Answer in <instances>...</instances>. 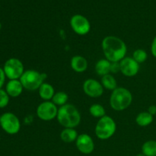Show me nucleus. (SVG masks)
I'll return each instance as SVG.
<instances>
[{
  "label": "nucleus",
  "instance_id": "1",
  "mask_svg": "<svg viewBox=\"0 0 156 156\" xmlns=\"http://www.w3.org/2000/svg\"><path fill=\"white\" fill-rule=\"evenodd\" d=\"M101 47L105 59L110 62H120L126 57L127 47L123 40L116 36H107L103 39Z\"/></svg>",
  "mask_w": 156,
  "mask_h": 156
},
{
  "label": "nucleus",
  "instance_id": "2",
  "mask_svg": "<svg viewBox=\"0 0 156 156\" xmlns=\"http://www.w3.org/2000/svg\"><path fill=\"white\" fill-rule=\"evenodd\" d=\"M56 119L58 123L65 128H74L81 122V114L77 108L71 104H66L58 109Z\"/></svg>",
  "mask_w": 156,
  "mask_h": 156
},
{
  "label": "nucleus",
  "instance_id": "3",
  "mask_svg": "<svg viewBox=\"0 0 156 156\" xmlns=\"http://www.w3.org/2000/svg\"><path fill=\"white\" fill-rule=\"evenodd\" d=\"M133 101L132 93L125 88H117L112 91L110 98V105L113 110L123 111L127 109Z\"/></svg>",
  "mask_w": 156,
  "mask_h": 156
},
{
  "label": "nucleus",
  "instance_id": "4",
  "mask_svg": "<svg viewBox=\"0 0 156 156\" xmlns=\"http://www.w3.org/2000/svg\"><path fill=\"white\" fill-rule=\"evenodd\" d=\"M117 129V124L112 117L105 115L99 119L95 126L96 136L101 140H106L114 135Z\"/></svg>",
  "mask_w": 156,
  "mask_h": 156
},
{
  "label": "nucleus",
  "instance_id": "5",
  "mask_svg": "<svg viewBox=\"0 0 156 156\" xmlns=\"http://www.w3.org/2000/svg\"><path fill=\"white\" fill-rule=\"evenodd\" d=\"M44 74H41L37 70L29 69L24 71L19 80L24 88L33 91L39 89L41 85L44 83Z\"/></svg>",
  "mask_w": 156,
  "mask_h": 156
},
{
  "label": "nucleus",
  "instance_id": "6",
  "mask_svg": "<svg viewBox=\"0 0 156 156\" xmlns=\"http://www.w3.org/2000/svg\"><path fill=\"white\" fill-rule=\"evenodd\" d=\"M3 70L5 76L9 80L20 79L24 73V65L20 59L17 58H10L5 62Z\"/></svg>",
  "mask_w": 156,
  "mask_h": 156
},
{
  "label": "nucleus",
  "instance_id": "7",
  "mask_svg": "<svg viewBox=\"0 0 156 156\" xmlns=\"http://www.w3.org/2000/svg\"><path fill=\"white\" fill-rule=\"evenodd\" d=\"M0 126L3 130L10 135H15L21 129V123L16 115L10 112L3 114L0 117Z\"/></svg>",
  "mask_w": 156,
  "mask_h": 156
},
{
  "label": "nucleus",
  "instance_id": "8",
  "mask_svg": "<svg viewBox=\"0 0 156 156\" xmlns=\"http://www.w3.org/2000/svg\"><path fill=\"white\" fill-rule=\"evenodd\" d=\"M58 109L57 106L50 101H44L38 105L37 115L38 118L44 121H50L57 117Z\"/></svg>",
  "mask_w": 156,
  "mask_h": 156
},
{
  "label": "nucleus",
  "instance_id": "9",
  "mask_svg": "<svg viewBox=\"0 0 156 156\" xmlns=\"http://www.w3.org/2000/svg\"><path fill=\"white\" fill-rule=\"evenodd\" d=\"M70 26L75 33L81 36L88 34L91 30L89 21L81 15H75L72 17L70 19Z\"/></svg>",
  "mask_w": 156,
  "mask_h": 156
},
{
  "label": "nucleus",
  "instance_id": "10",
  "mask_svg": "<svg viewBox=\"0 0 156 156\" xmlns=\"http://www.w3.org/2000/svg\"><path fill=\"white\" fill-rule=\"evenodd\" d=\"M82 88L86 95L96 98H100L104 93V87L101 83L94 79H88L84 82Z\"/></svg>",
  "mask_w": 156,
  "mask_h": 156
},
{
  "label": "nucleus",
  "instance_id": "11",
  "mask_svg": "<svg viewBox=\"0 0 156 156\" xmlns=\"http://www.w3.org/2000/svg\"><path fill=\"white\" fill-rule=\"evenodd\" d=\"M120 72L126 77H133L138 74L140 64L133 57H125L120 62Z\"/></svg>",
  "mask_w": 156,
  "mask_h": 156
},
{
  "label": "nucleus",
  "instance_id": "12",
  "mask_svg": "<svg viewBox=\"0 0 156 156\" xmlns=\"http://www.w3.org/2000/svg\"><path fill=\"white\" fill-rule=\"evenodd\" d=\"M76 146L78 150L85 155H89L94 149V143L92 138L86 133L79 135L76 141Z\"/></svg>",
  "mask_w": 156,
  "mask_h": 156
},
{
  "label": "nucleus",
  "instance_id": "13",
  "mask_svg": "<svg viewBox=\"0 0 156 156\" xmlns=\"http://www.w3.org/2000/svg\"><path fill=\"white\" fill-rule=\"evenodd\" d=\"M23 89H24V87L18 79L10 80L8 82L5 87L6 92L8 93L9 97L12 98H16L21 95Z\"/></svg>",
  "mask_w": 156,
  "mask_h": 156
},
{
  "label": "nucleus",
  "instance_id": "14",
  "mask_svg": "<svg viewBox=\"0 0 156 156\" xmlns=\"http://www.w3.org/2000/svg\"><path fill=\"white\" fill-rule=\"evenodd\" d=\"M70 66L76 73H83L88 68V61L82 56H74L70 60Z\"/></svg>",
  "mask_w": 156,
  "mask_h": 156
},
{
  "label": "nucleus",
  "instance_id": "15",
  "mask_svg": "<svg viewBox=\"0 0 156 156\" xmlns=\"http://www.w3.org/2000/svg\"><path fill=\"white\" fill-rule=\"evenodd\" d=\"M55 93L56 92H55L54 88L53 87V85H50V83H47V82H44L38 89L39 96L44 101L52 100Z\"/></svg>",
  "mask_w": 156,
  "mask_h": 156
},
{
  "label": "nucleus",
  "instance_id": "16",
  "mask_svg": "<svg viewBox=\"0 0 156 156\" xmlns=\"http://www.w3.org/2000/svg\"><path fill=\"white\" fill-rule=\"evenodd\" d=\"M95 72L98 75L104 76L111 73V62L107 59H101L96 62Z\"/></svg>",
  "mask_w": 156,
  "mask_h": 156
},
{
  "label": "nucleus",
  "instance_id": "17",
  "mask_svg": "<svg viewBox=\"0 0 156 156\" xmlns=\"http://www.w3.org/2000/svg\"><path fill=\"white\" fill-rule=\"evenodd\" d=\"M78 136V133L74 128H64L60 133V138L64 143H70L76 141Z\"/></svg>",
  "mask_w": 156,
  "mask_h": 156
},
{
  "label": "nucleus",
  "instance_id": "18",
  "mask_svg": "<svg viewBox=\"0 0 156 156\" xmlns=\"http://www.w3.org/2000/svg\"><path fill=\"white\" fill-rule=\"evenodd\" d=\"M153 116L149 114L148 111L145 112H141L137 114L136 117V123L137 125L142 127H146V126H149L151 123L153 122Z\"/></svg>",
  "mask_w": 156,
  "mask_h": 156
},
{
  "label": "nucleus",
  "instance_id": "19",
  "mask_svg": "<svg viewBox=\"0 0 156 156\" xmlns=\"http://www.w3.org/2000/svg\"><path fill=\"white\" fill-rule=\"evenodd\" d=\"M101 83L102 86L104 88L108 90H111V91H114V89L117 88V81H116L115 78L111 74H108L102 76Z\"/></svg>",
  "mask_w": 156,
  "mask_h": 156
},
{
  "label": "nucleus",
  "instance_id": "20",
  "mask_svg": "<svg viewBox=\"0 0 156 156\" xmlns=\"http://www.w3.org/2000/svg\"><path fill=\"white\" fill-rule=\"evenodd\" d=\"M142 153L145 156H156V141L149 140L142 146Z\"/></svg>",
  "mask_w": 156,
  "mask_h": 156
},
{
  "label": "nucleus",
  "instance_id": "21",
  "mask_svg": "<svg viewBox=\"0 0 156 156\" xmlns=\"http://www.w3.org/2000/svg\"><path fill=\"white\" fill-rule=\"evenodd\" d=\"M69 100V96L64 91H58V92L55 93L54 96L52 98L51 101L53 102L54 105H56V106L62 107L63 105H66L67 101Z\"/></svg>",
  "mask_w": 156,
  "mask_h": 156
},
{
  "label": "nucleus",
  "instance_id": "22",
  "mask_svg": "<svg viewBox=\"0 0 156 156\" xmlns=\"http://www.w3.org/2000/svg\"><path fill=\"white\" fill-rule=\"evenodd\" d=\"M89 113L92 117L101 119L106 115L105 108L100 104H94L89 108Z\"/></svg>",
  "mask_w": 156,
  "mask_h": 156
},
{
  "label": "nucleus",
  "instance_id": "23",
  "mask_svg": "<svg viewBox=\"0 0 156 156\" xmlns=\"http://www.w3.org/2000/svg\"><path fill=\"white\" fill-rule=\"evenodd\" d=\"M133 58L138 62L139 64L143 63L146 62V60L148 58V54L146 52V50L143 49H137L133 52Z\"/></svg>",
  "mask_w": 156,
  "mask_h": 156
},
{
  "label": "nucleus",
  "instance_id": "24",
  "mask_svg": "<svg viewBox=\"0 0 156 156\" xmlns=\"http://www.w3.org/2000/svg\"><path fill=\"white\" fill-rule=\"evenodd\" d=\"M9 102V95L6 91L0 89V108H5Z\"/></svg>",
  "mask_w": 156,
  "mask_h": 156
},
{
  "label": "nucleus",
  "instance_id": "25",
  "mask_svg": "<svg viewBox=\"0 0 156 156\" xmlns=\"http://www.w3.org/2000/svg\"><path fill=\"white\" fill-rule=\"evenodd\" d=\"M120 72V62H111V73L116 74Z\"/></svg>",
  "mask_w": 156,
  "mask_h": 156
},
{
  "label": "nucleus",
  "instance_id": "26",
  "mask_svg": "<svg viewBox=\"0 0 156 156\" xmlns=\"http://www.w3.org/2000/svg\"><path fill=\"white\" fill-rule=\"evenodd\" d=\"M5 74L3 69L0 68V89H2V87L4 85L5 81Z\"/></svg>",
  "mask_w": 156,
  "mask_h": 156
},
{
  "label": "nucleus",
  "instance_id": "27",
  "mask_svg": "<svg viewBox=\"0 0 156 156\" xmlns=\"http://www.w3.org/2000/svg\"><path fill=\"white\" fill-rule=\"evenodd\" d=\"M151 52H152V56L156 58V36L152 40V45H151Z\"/></svg>",
  "mask_w": 156,
  "mask_h": 156
},
{
  "label": "nucleus",
  "instance_id": "28",
  "mask_svg": "<svg viewBox=\"0 0 156 156\" xmlns=\"http://www.w3.org/2000/svg\"><path fill=\"white\" fill-rule=\"evenodd\" d=\"M148 112H149L150 114H152L153 117L155 115H156V106L155 105H151V106H149V109H148Z\"/></svg>",
  "mask_w": 156,
  "mask_h": 156
},
{
  "label": "nucleus",
  "instance_id": "29",
  "mask_svg": "<svg viewBox=\"0 0 156 156\" xmlns=\"http://www.w3.org/2000/svg\"><path fill=\"white\" fill-rule=\"evenodd\" d=\"M136 156H145V155H143V153H139V154H137V155H136Z\"/></svg>",
  "mask_w": 156,
  "mask_h": 156
},
{
  "label": "nucleus",
  "instance_id": "30",
  "mask_svg": "<svg viewBox=\"0 0 156 156\" xmlns=\"http://www.w3.org/2000/svg\"><path fill=\"white\" fill-rule=\"evenodd\" d=\"M1 28H2V24L1 22H0V30H1Z\"/></svg>",
  "mask_w": 156,
  "mask_h": 156
}]
</instances>
